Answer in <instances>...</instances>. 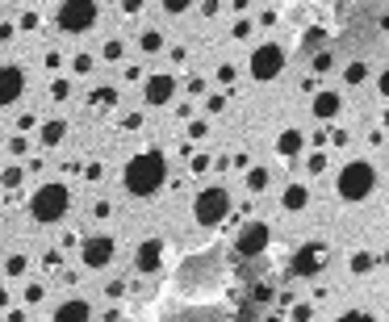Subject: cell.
<instances>
[{
  "label": "cell",
  "instance_id": "13",
  "mask_svg": "<svg viewBox=\"0 0 389 322\" xmlns=\"http://www.w3.org/2000/svg\"><path fill=\"white\" fill-rule=\"evenodd\" d=\"M134 268H138L142 277L159 272V268H163V239H142V243L134 247Z\"/></svg>",
  "mask_w": 389,
  "mask_h": 322
},
{
  "label": "cell",
  "instance_id": "53",
  "mask_svg": "<svg viewBox=\"0 0 389 322\" xmlns=\"http://www.w3.org/2000/svg\"><path fill=\"white\" fill-rule=\"evenodd\" d=\"M13 34H17V25L13 21H0V42H13Z\"/></svg>",
  "mask_w": 389,
  "mask_h": 322
},
{
  "label": "cell",
  "instance_id": "46",
  "mask_svg": "<svg viewBox=\"0 0 389 322\" xmlns=\"http://www.w3.org/2000/svg\"><path fill=\"white\" fill-rule=\"evenodd\" d=\"M122 130H142V113H126L122 117Z\"/></svg>",
  "mask_w": 389,
  "mask_h": 322
},
{
  "label": "cell",
  "instance_id": "42",
  "mask_svg": "<svg viewBox=\"0 0 389 322\" xmlns=\"http://www.w3.org/2000/svg\"><path fill=\"white\" fill-rule=\"evenodd\" d=\"M109 214H113V201H105V197H101V201L92 205V218H96V222H105Z\"/></svg>",
  "mask_w": 389,
  "mask_h": 322
},
{
  "label": "cell",
  "instance_id": "8",
  "mask_svg": "<svg viewBox=\"0 0 389 322\" xmlns=\"http://www.w3.org/2000/svg\"><path fill=\"white\" fill-rule=\"evenodd\" d=\"M268 243H272V226H268L264 218H251V222H243V230H239V239H235V256H243V260L264 256Z\"/></svg>",
  "mask_w": 389,
  "mask_h": 322
},
{
  "label": "cell",
  "instance_id": "39",
  "mask_svg": "<svg viewBox=\"0 0 389 322\" xmlns=\"http://www.w3.org/2000/svg\"><path fill=\"white\" fill-rule=\"evenodd\" d=\"M189 138H193V142L210 138V122H189Z\"/></svg>",
  "mask_w": 389,
  "mask_h": 322
},
{
  "label": "cell",
  "instance_id": "58",
  "mask_svg": "<svg viewBox=\"0 0 389 322\" xmlns=\"http://www.w3.org/2000/svg\"><path fill=\"white\" fill-rule=\"evenodd\" d=\"M377 260H381V264H389V247H386V251H381V256H377Z\"/></svg>",
  "mask_w": 389,
  "mask_h": 322
},
{
  "label": "cell",
  "instance_id": "7",
  "mask_svg": "<svg viewBox=\"0 0 389 322\" xmlns=\"http://www.w3.org/2000/svg\"><path fill=\"white\" fill-rule=\"evenodd\" d=\"M113 260H117V239L113 235H88V239H80V264L88 272H105Z\"/></svg>",
  "mask_w": 389,
  "mask_h": 322
},
{
  "label": "cell",
  "instance_id": "45",
  "mask_svg": "<svg viewBox=\"0 0 389 322\" xmlns=\"http://www.w3.org/2000/svg\"><path fill=\"white\" fill-rule=\"evenodd\" d=\"M84 180H88V184L105 180V168H101V163H88V168H84Z\"/></svg>",
  "mask_w": 389,
  "mask_h": 322
},
{
  "label": "cell",
  "instance_id": "31",
  "mask_svg": "<svg viewBox=\"0 0 389 322\" xmlns=\"http://www.w3.org/2000/svg\"><path fill=\"white\" fill-rule=\"evenodd\" d=\"M251 34H256V21H251V17H239V21L230 25V38H235V42H247Z\"/></svg>",
  "mask_w": 389,
  "mask_h": 322
},
{
  "label": "cell",
  "instance_id": "37",
  "mask_svg": "<svg viewBox=\"0 0 389 322\" xmlns=\"http://www.w3.org/2000/svg\"><path fill=\"white\" fill-rule=\"evenodd\" d=\"M226 109V92H214V96H205V113H222Z\"/></svg>",
  "mask_w": 389,
  "mask_h": 322
},
{
  "label": "cell",
  "instance_id": "2",
  "mask_svg": "<svg viewBox=\"0 0 389 322\" xmlns=\"http://www.w3.org/2000/svg\"><path fill=\"white\" fill-rule=\"evenodd\" d=\"M71 214V184L67 180H46L29 193V218L38 226H59Z\"/></svg>",
  "mask_w": 389,
  "mask_h": 322
},
{
  "label": "cell",
  "instance_id": "43",
  "mask_svg": "<svg viewBox=\"0 0 389 322\" xmlns=\"http://www.w3.org/2000/svg\"><path fill=\"white\" fill-rule=\"evenodd\" d=\"M17 25H21V29H38L42 21H38V13L29 8V13H21V17H17Z\"/></svg>",
  "mask_w": 389,
  "mask_h": 322
},
{
  "label": "cell",
  "instance_id": "51",
  "mask_svg": "<svg viewBox=\"0 0 389 322\" xmlns=\"http://www.w3.org/2000/svg\"><path fill=\"white\" fill-rule=\"evenodd\" d=\"M4 322H29V314H25V306H13V310L4 314Z\"/></svg>",
  "mask_w": 389,
  "mask_h": 322
},
{
  "label": "cell",
  "instance_id": "26",
  "mask_svg": "<svg viewBox=\"0 0 389 322\" xmlns=\"http://www.w3.org/2000/svg\"><path fill=\"white\" fill-rule=\"evenodd\" d=\"M101 59H105V63H122V59H126V42H122V38H109V42L101 46Z\"/></svg>",
  "mask_w": 389,
  "mask_h": 322
},
{
  "label": "cell",
  "instance_id": "30",
  "mask_svg": "<svg viewBox=\"0 0 389 322\" xmlns=\"http://www.w3.org/2000/svg\"><path fill=\"white\" fill-rule=\"evenodd\" d=\"M285 322H314V302H293Z\"/></svg>",
  "mask_w": 389,
  "mask_h": 322
},
{
  "label": "cell",
  "instance_id": "17",
  "mask_svg": "<svg viewBox=\"0 0 389 322\" xmlns=\"http://www.w3.org/2000/svg\"><path fill=\"white\" fill-rule=\"evenodd\" d=\"M306 205H310V189H306L302 180H293V184L281 193V210H285V214H302Z\"/></svg>",
  "mask_w": 389,
  "mask_h": 322
},
{
  "label": "cell",
  "instance_id": "56",
  "mask_svg": "<svg viewBox=\"0 0 389 322\" xmlns=\"http://www.w3.org/2000/svg\"><path fill=\"white\" fill-rule=\"evenodd\" d=\"M8 302H13V298H8V289H0V310H8Z\"/></svg>",
  "mask_w": 389,
  "mask_h": 322
},
{
  "label": "cell",
  "instance_id": "16",
  "mask_svg": "<svg viewBox=\"0 0 389 322\" xmlns=\"http://www.w3.org/2000/svg\"><path fill=\"white\" fill-rule=\"evenodd\" d=\"M302 151H306V134H302L298 126H289V130H281V134H277V155H281V159H289V163H293Z\"/></svg>",
  "mask_w": 389,
  "mask_h": 322
},
{
  "label": "cell",
  "instance_id": "44",
  "mask_svg": "<svg viewBox=\"0 0 389 322\" xmlns=\"http://www.w3.org/2000/svg\"><path fill=\"white\" fill-rule=\"evenodd\" d=\"M205 92H210V84H205L201 75H193V80H189V96H205Z\"/></svg>",
  "mask_w": 389,
  "mask_h": 322
},
{
  "label": "cell",
  "instance_id": "32",
  "mask_svg": "<svg viewBox=\"0 0 389 322\" xmlns=\"http://www.w3.org/2000/svg\"><path fill=\"white\" fill-rule=\"evenodd\" d=\"M327 163H331V155H327V151L306 155V172H310V176H323V172H327Z\"/></svg>",
  "mask_w": 389,
  "mask_h": 322
},
{
  "label": "cell",
  "instance_id": "60",
  "mask_svg": "<svg viewBox=\"0 0 389 322\" xmlns=\"http://www.w3.org/2000/svg\"><path fill=\"white\" fill-rule=\"evenodd\" d=\"M386 289H389V285H386Z\"/></svg>",
  "mask_w": 389,
  "mask_h": 322
},
{
  "label": "cell",
  "instance_id": "57",
  "mask_svg": "<svg viewBox=\"0 0 389 322\" xmlns=\"http://www.w3.org/2000/svg\"><path fill=\"white\" fill-rule=\"evenodd\" d=\"M264 322H285V314H268Z\"/></svg>",
  "mask_w": 389,
  "mask_h": 322
},
{
  "label": "cell",
  "instance_id": "47",
  "mask_svg": "<svg viewBox=\"0 0 389 322\" xmlns=\"http://www.w3.org/2000/svg\"><path fill=\"white\" fill-rule=\"evenodd\" d=\"M59 264H63V251H59V247H54V251H46V256H42V268H59Z\"/></svg>",
  "mask_w": 389,
  "mask_h": 322
},
{
  "label": "cell",
  "instance_id": "3",
  "mask_svg": "<svg viewBox=\"0 0 389 322\" xmlns=\"http://www.w3.org/2000/svg\"><path fill=\"white\" fill-rule=\"evenodd\" d=\"M335 193H339V201H348V205L369 201V197L377 193V168H373L369 159H348V163L335 172Z\"/></svg>",
  "mask_w": 389,
  "mask_h": 322
},
{
  "label": "cell",
  "instance_id": "52",
  "mask_svg": "<svg viewBox=\"0 0 389 322\" xmlns=\"http://www.w3.org/2000/svg\"><path fill=\"white\" fill-rule=\"evenodd\" d=\"M377 92H381V101H389V67L377 75Z\"/></svg>",
  "mask_w": 389,
  "mask_h": 322
},
{
  "label": "cell",
  "instance_id": "5",
  "mask_svg": "<svg viewBox=\"0 0 389 322\" xmlns=\"http://www.w3.org/2000/svg\"><path fill=\"white\" fill-rule=\"evenodd\" d=\"M226 214H230V189L226 184L197 189V197H193V222L197 226H218V222H226Z\"/></svg>",
  "mask_w": 389,
  "mask_h": 322
},
{
  "label": "cell",
  "instance_id": "15",
  "mask_svg": "<svg viewBox=\"0 0 389 322\" xmlns=\"http://www.w3.org/2000/svg\"><path fill=\"white\" fill-rule=\"evenodd\" d=\"M67 134H71L67 117H46V122L38 126V147H42V151H54V147L67 142Z\"/></svg>",
  "mask_w": 389,
  "mask_h": 322
},
{
  "label": "cell",
  "instance_id": "21",
  "mask_svg": "<svg viewBox=\"0 0 389 322\" xmlns=\"http://www.w3.org/2000/svg\"><path fill=\"white\" fill-rule=\"evenodd\" d=\"M377 264H381V260H377L373 251H356V256H348V272H352V277H369Z\"/></svg>",
  "mask_w": 389,
  "mask_h": 322
},
{
  "label": "cell",
  "instance_id": "35",
  "mask_svg": "<svg viewBox=\"0 0 389 322\" xmlns=\"http://www.w3.org/2000/svg\"><path fill=\"white\" fill-rule=\"evenodd\" d=\"M335 322H377V314H369V310H348V314H339Z\"/></svg>",
  "mask_w": 389,
  "mask_h": 322
},
{
  "label": "cell",
  "instance_id": "11",
  "mask_svg": "<svg viewBox=\"0 0 389 322\" xmlns=\"http://www.w3.org/2000/svg\"><path fill=\"white\" fill-rule=\"evenodd\" d=\"M339 113H344V92H339V88H318V92L310 96V117H314V122L331 126Z\"/></svg>",
  "mask_w": 389,
  "mask_h": 322
},
{
  "label": "cell",
  "instance_id": "49",
  "mask_svg": "<svg viewBox=\"0 0 389 322\" xmlns=\"http://www.w3.org/2000/svg\"><path fill=\"white\" fill-rule=\"evenodd\" d=\"M168 59H172V63H189V46H172Z\"/></svg>",
  "mask_w": 389,
  "mask_h": 322
},
{
  "label": "cell",
  "instance_id": "18",
  "mask_svg": "<svg viewBox=\"0 0 389 322\" xmlns=\"http://www.w3.org/2000/svg\"><path fill=\"white\" fill-rule=\"evenodd\" d=\"M88 101H92V109H113V105H117V101H122V92H117V88H113V84H96V88H92V96H88Z\"/></svg>",
  "mask_w": 389,
  "mask_h": 322
},
{
  "label": "cell",
  "instance_id": "10",
  "mask_svg": "<svg viewBox=\"0 0 389 322\" xmlns=\"http://www.w3.org/2000/svg\"><path fill=\"white\" fill-rule=\"evenodd\" d=\"M327 260H331V251H327V243H318V239H310V243H302L298 251H293V277H318L323 268H327Z\"/></svg>",
  "mask_w": 389,
  "mask_h": 322
},
{
  "label": "cell",
  "instance_id": "29",
  "mask_svg": "<svg viewBox=\"0 0 389 322\" xmlns=\"http://www.w3.org/2000/svg\"><path fill=\"white\" fill-rule=\"evenodd\" d=\"M50 101H59V105L71 101V80H67V75H54V80H50Z\"/></svg>",
  "mask_w": 389,
  "mask_h": 322
},
{
  "label": "cell",
  "instance_id": "55",
  "mask_svg": "<svg viewBox=\"0 0 389 322\" xmlns=\"http://www.w3.org/2000/svg\"><path fill=\"white\" fill-rule=\"evenodd\" d=\"M197 13H201V17H218V13H222V4H201Z\"/></svg>",
  "mask_w": 389,
  "mask_h": 322
},
{
  "label": "cell",
  "instance_id": "50",
  "mask_svg": "<svg viewBox=\"0 0 389 322\" xmlns=\"http://www.w3.org/2000/svg\"><path fill=\"white\" fill-rule=\"evenodd\" d=\"M327 138H331V147H348V130H327Z\"/></svg>",
  "mask_w": 389,
  "mask_h": 322
},
{
  "label": "cell",
  "instance_id": "41",
  "mask_svg": "<svg viewBox=\"0 0 389 322\" xmlns=\"http://www.w3.org/2000/svg\"><path fill=\"white\" fill-rule=\"evenodd\" d=\"M105 298H109V302H122V298H126V281H109V285H105Z\"/></svg>",
  "mask_w": 389,
  "mask_h": 322
},
{
  "label": "cell",
  "instance_id": "38",
  "mask_svg": "<svg viewBox=\"0 0 389 322\" xmlns=\"http://www.w3.org/2000/svg\"><path fill=\"white\" fill-rule=\"evenodd\" d=\"M13 126H17V134H25V130H34V126H42V122H38V113H21Z\"/></svg>",
  "mask_w": 389,
  "mask_h": 322
},
{
  "label": "cell",
  "instance_id": "24",
  "mask_svg": "<svg viewBox=\"0 0 389 322\" xmlns=\"http://www.w3.org/2000/svg\"><path fill=\"white\" fill-rule=\"evenodd\" d=\"M138 50H142V54H159V50H163V34H159V29H142V34H138Z\"/></svg>",
  "mask_w": 389,
  "mask_h": 322
},
{
  "label": "cell",
  "instance_id": "1",
  "mask_svg": "<svg viewBox=\"0 0 389 322\" xmlns=\"http://www.w3.org/2000/svg\"><path fill=\"white\" fill-rule=\"evenodd\" d=\"M122 184H126L130 197L151 201V197L168 184V155H163L159 147H147V151L130 155V163L122 168Z\"/></svg>",
  "mask_w": 389,
  "mask_h": 322
},
{
  "label": "cell",
  "instance_id": "40",
  "mask_svg": "<svg viewBox=\"0 0 389 322\" xmlns=\"http://www.w3.org/2000/svg\"><path fill=\"white\" fill-rule=\"evenodd\" d=\"M25 151H29L25 134H8V155H25Z\"/></svg>",
  "mask_w": 389,
  "mask_h": 322
},
{
  "label": "cell",
  "instance_id": "22",
  "mask_svg": "<svg viewBox=\"0 0 389 322\" xmlns=\"http://www.w3.org/2000/svg\"><path fill=\"white\" fill-rule=\"evenodd\" d=\"M365 80H369V59H352V63L344 67V84H348V88H360Z\"/></svg>",
  "mask_w": 389,
  "mask_h": 322
},
{
  "label": "cell",
  "instance_id": "28",
  "mask_svg": "<svg viewBox=\"0 0 389 322\" xmlns=\"http://www.w3.org/2000/svg\"><path fill=\"white\" fill-rule=\"evenodd\" d=\"M214 80H218V84H222L226 92H235V80H239V67H235V63H222V67L214 71Z\"/></svg>",
  "mask_w": 389,
  "mask_h": 322
},
{
  "label": "cell",
  "instance_id": "48",
  "mask_svg": "<svg viewBox=\"0 0 389 322\" xmlns=\"http://www.w3.org/2000/svg\"><path fill=\"white\" fill-rule=\"evenodd\" d=\"M251 21H256V25H277V8H264V13L251 17Z\"/></svg>",
  "mask_w": 389,
  "mask_h": 322
},
{
  "label": "cell",
  "instance_id": "4",
  "mask_svg": "<svg viewBox=\"0 0 389 322\" xmlns=\"http://www.w3.org/2000/svg\"><path fill=\"white\" fill-rule=\"evenodd\" d=\"M96 21H101V4H92V0H67V4L54 8V29L71 34V38L75 34H92Z\"/></svg>",
  "mask_w": 389,
  "mask_h": 322
},
{
  "label": "cell",
  "instance_id": "34",
  "mask_svg": "<svg viewBox=\"0 0 389 322\" xmlns=\"http://www.w3.org/2000/svg\"><path fill=\"white\" fill-rule=\"evenodd\" d=\"M92 67H96V63H92V54H75V59H71V71H75V75H88Z\"/></svg>",
  "mask_w": 389,
  "mask_h": 322
},
{
  "label": "cell",
  "instance_id": "59",
  "mask_svg": "<svg viewBox=\"0 0 389 322\" xmlns=\"http://www.w3.org/2000/svg\"><path fill=\"white\" fill-rule=\"evenodd\" d=\"M381 126H386V130H389V109H386V113H381Z\"/></svg>",
  "mask_w": 389,
  "mask_h": 322
},
{
  "label": "cell",
  "instance_id": "25",
  "mask_svg": "<svg viewBox=\"0 0 389 322\" xmlns=\"http://www.w3.org/2000/svg\"><path fill=\"white\" fill-rule=\"evenodd\" d=\"M25 272H29V260H25L21 251H13V256L4 260V277H8V281H17V277H25Z\"/></svg>",
  "mask_w": 389,
  "mask_h": 322
},
{
  "label": "cell",
  "instance_id": "27",
  "mask_svg": "<svg viewBox=\"0 0 389 322\" xmlns=\"http://www.w3.org/2000/svg\"><path fill=\"white\" fill-rule=\"evenodd\" d=\"M210 168H214V155H210V151H193V155H189V172H193V176H205Z\"/></svg>",
  "mask_w": 389,
  "mask_h": 322
},
{
  "label": "cell",
  "instance_id": "54",
  "mask_svg": "<svg viewBox=\"0 0 389 322\" xmlns=\"http://www.w3.org/2000/svg\"><path fill=\"white\" fill-rule=\"evenodd\" d=\"M230 163H235V168H243V172H247V168H251V155H243V151H239V155H230Z\"/></svg>",
  "mask_w": 389,
  "mask_h": 322
},
{
  "label": "cell",
  "instance_id": "14",
  "mask_svg": "<svg viewBox=\"0 0 389 322\" xmlns=\"http://www.w3.org/2000/svg\"><path fill=\"white\" fill-rule=\"evenodd\" d=\"M96 314H92V302L88 298H67V302H59L54 306V314H50V322H92Z\"/></svg>",
  "mask_w": 389,
  "mask_h": 322
},
{
  "label": "cell",
  "instance_id": "6",
  "mask_svg": "<svg viewBox=\"0 0 389 322\" xmlns=\"http://www.w3.org/2000/svg\"><path fill=\"white\" fill-rule=\"evenodd\" d=\"M285 63H289V54H285L281 42H260V46L247 54V75H251L256 84H272V80L285 71Z\"/></svg>",
  "mask_w": 389,
  "mask_h": 322
},
{
  "label": "cell",
  "instance_id": "33",
  "mask_svg": "<svg viewBox=\"0 0 389 322\" xmlns=\"http://www.w3.org/2000/svg\"><path fill=\"white\" fill-rule=\"evenodd\" d=\"M310 67H314V75H327V71L335 67V54H331V50H318V54L310 59Z\"/></svg>",
  "mask_w": 389,
  "mask_h": 322
},
{
  "label": "cell",
  "instance_id": "12",
  "mask_svg": "<svg viewBox=\"0 0 389 322\" xmlns=\"http://www.w3.org/2000/svg\"><path fill=\"white\" fill-rule=\"evenodd\" d=\"M25 96V71L17 63H0V109H13Z\"/></svg>",
  "mask_w": 389,
  "mask_h": 322
},
{
  "label": "cell",
  "instance_id": "20",
  "mask_svg": "<svg viewBox=\"0 0 389 322\" xmlns=\"http://www.w3.org/2000/svg\"><path fill=\"white\" fill-rule=\"evenodd\" d=\"M243 184H247V193H251V197H260V193L272 184V172L256 163V168H247V180H243Z\"/></svg>",
  "mask_w": 389,
  "mask_h": 322
},
{
  "label": "cell",
  "instance_id": "23",
  "mask_svg": "<svg viewBox=\"0 0 389 322\" xmlns=\"http://www.w3.org/2000/svg\"><path fill=\"white\" fill-rule=\"evenodd\" d=\"M46 293H50L46 281H25V285H21V302H25V306H42Z\"/></svg>",
  "mask_w": 389,
  "mask_h": 322
},
{
  "label": "cell",
  "instance_id": "36",
  "mask_svg": "<svg viewBox=\"0 0 389 322\" xmlns=\"http://www.w3.org/2000/svg\"><path fill=\"white\" fill-rule=\"evenodd\" d=\"M189 8H193L189 0H168V4H163V13H168V17H184Z\"/></svg>",
  "mask_w": 389,
  "mask_h": 322
},
{
  "label": "cell",
  "instance_id": "19",
  "mask_svg": "<svg viewBox=\"0 0 389 322\" xmlns=\"http://www.w3.org/2000/svg\"><path fill=\"white\" fill-rule=\"evenodd\" d=\"M21 184H25V168H21V163H8V168H0V189H4L8 197H13Z\"/></svg>",
  "mask_w": 389,
  "mask_h": 322
},
{
  "label": "cell",
  "instance_id": "9",
  "mask_svg": "<svg viewBox=\"0 0 389 322\" xmlns=\"http://www.w3.org/2000/svg\"><path fill=\"white\" fill-rule=\"evenodd\" d=\"M176 92H180V80H176L172 71H155V75H147V80H142V101H147L151 109L172 105V101H176Z\"/></svg>",
  "mask_w": 389,
  "mask_h": 322
}]
</instances>
